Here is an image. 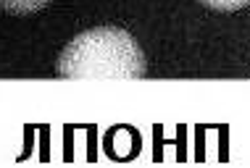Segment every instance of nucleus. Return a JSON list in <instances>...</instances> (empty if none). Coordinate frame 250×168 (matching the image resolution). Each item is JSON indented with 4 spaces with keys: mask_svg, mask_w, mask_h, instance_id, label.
Listing matches in <instances>:
<instances>
[{
    "mask_svg": "<svg viewBox=\"0 0 250 168\" xmlns=\"http://www.w3.org/2000/svg\"><path fill=\"white\" fill-rule=\"evenodd\" d=\"M53 0H0V11L13 13V16H29L42 8H48Z\"/></svg>",
    "mask_w": 250,
    "mask_h": 168,
    "instance_id": "f03ea898",
    "label": "nucleus"
},
{
    "mask_svg": "<svg viewBox=\"0 0 250 168\" xmlns=\"http://www.w3.org/2000/svg\"><path fill=\"white\" fill-rule=\"evenodd\" d=\"M56 74L63 79H140L147 74L145 53L129 32L95 26L61 50Z\"/></svg>",
    "mask_w": 250,
    "mask_h": 168,
    "instance_id": "f257e3e1",
    "label": "nucleus"
},
{
    "mask_svg": "<svg viewBox=\"0 0 250 168\" xmlns=\"http://www.w3.org/2000/svg\"><path fill=\"white\" fill-rule=\"evenodd\" d=\"M200 3L213 11H240V8H248L250 0H200Z\"/></svg>",
    "mask_w": 250,
    "mask_h": 168,
    "instance_id": "7ed1b4c3",
    "label": "nucleus"
}]
</instances>
